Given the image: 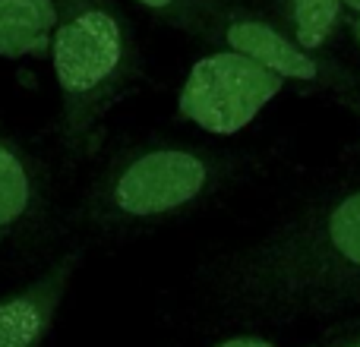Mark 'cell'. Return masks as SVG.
I'll return each mask as SVG.
<instances>
[{
    "instance_id": "4fadbf2b",
    "label": "cell",
    "mask_w": 360,
    "mask_h": 347,
    "mask_svg": "<svg viewBox=\"0 0 360 347\" xmlns=\"http://www.w3.org/2000/svg\"><path fill=\"white\" fill-rule=\"evenodd\" d=\"M345 6H348V10H354L357 13V19H360V0H342Z\"/></svg>"
},
{
    "instance_id": "52a82bcc",
    "label": "cell",
    "mask_w": 360,
    "mask_h": 347,
    "mask_svg": "<svg viewBox=\"0 0 360 347\" xmlns=\"http://www.w3.org/2000/svg\"><path fill=\"white\" fill-rule=\"evenodd\" d=\"M82 262V249H67L35 278L0 291V347H44L54 332L67 291Z\"/></svg>"
},
{
    "instance_id": "8fae6325",
    "label": "cell",
    "mask_w": 360,
    "mask_h": 347,
    "mask_svg": "<svg viewBox=\"0 0 360 347\" xmlns=\"http://www.w3.org/2000/svg\"><path fill=\"white\" fill-rule=\"evenodd\" d=\"M313 347H360V316L342 322L338 329H332L329 335Z\"/></svg>"
},
{
    "instance_id": "8992f818",
    "label": "cell",
    "mask_w": 360,
    "mask_h": 347,
    "mask_svg": "<svg viewBox=\"0 0 360 347\" xmlns=\"http://www.w3.org/2000/svg\"><path fill=\"white\" fill-rule=\"evenodd\" d=\"M54 234V180L22 139L0 126V249H35Z\"/></svg>"
},
{
    "instance_id": "5b68a950",
    "label": "cell",
    "mask_w": 360,
    "mask_h": 347,
    "mask_svg": "<svg viewBox=\"0 0 360 347\" xmlns=\"http://www.w3.org/2000/svg\"><path fill=\"white\" fill-rule=\"evenodd\" d=\"M285 89V79L237 51H212L186 73L177 114L215 136H234Z\"/></svg>"
},
{
    "instance_id": "6da1fadb",
    "label": "cell",
    "mask_w": 360,
    "mask_h": 347,
    "mask_svg": "<svg viewBox=\"0 0 360 347\" xmlns=\"http://www.w3.org/2000/svg\"><path fill=\"white\" fill-rule=\"evenodd\" d=\"M202 284L218 306L256 322L360 313V183L310 196L256 240L212 259Z\"/></svg>"
},
{
    "instance_id": "7a4b0ae2",
    "label": "cell",
    "mask_w": 360,
    "mask_h": 347,
    "mask_svg": "<svg viewBox=\"0 0 360 347\" xmlns=\"http://www.w3.org/2000/svg\"><path fill=\"white\" fill-rule=\"evenodd\" d=\"M247 152L177 136H139L114 145L92 171L73 224L101 237H136L199 215L250 174Z\"/></svg>"
},
{
    "instance_id": "ba28073f",
    "label": "cell",
    "mask_w": 360,
    "mask_h": 347,
    "mask_svg": "<svg viewBox=\"0 0 360 347\" xmlns=\"http://www.w3.org/2000/svg\"><path fill=\"white\" fill-rule=\"evenodd\" d=\"M57 29L54 0H0V57H51Z\"/></svg>"
},
{
    "instance_id": "3957f363",
    "label": "cell",
    "mask_w": 360,
    "mask_h": 347,
    "mask_svg": "<svg viewBox=\"0 0 360 347\" xmlns=\"http://www.w3.org/2000/svg\"><path fill=\"white\" fill-rule=\"evenodd\" d=\"M51 63L60 92V143L86 162L105 143L108 114L143 82V51L117 0H54Z\"/></svg>"
},
{
    "instance_id": "277c9868",
    "label": "cell",
    "mask_w": 360,
    "mask_h": 347,
    "mask_svg": "<svg viewBox=\"0 0 360 347\" xmlns=\"http://www.w3.org/2000/svg\"><path fill=\"white\" fill-rule=\"evenodd\" d=\"M199 38L262 63L278 79H285V86L294 82L316 95H326L360 120V76L354 70L332 57L300 48L291 35H285L269 19L240 10V6L221 4V0H209Z\"/></svg>"
},
{
    "instance_id": "30bf717a",
    "label": "cell",
    "mask_w": 360,
    "mask_h": 347,
    "mask_svg": "<svg viewBox=\"0 0 360 347\" xmlns=\"http://www.w3.org/2000/svg\"><path fill=\"white\" fill-rule=\"evenodd\" d=\"M133 4L143 6L146 13H152V16L162 19V22L174 25V29L199 35L209 0H133Z\"/></svg>"
},
{
    "instance_id": "9c48e42d",
    "label": "cell",
    "mask_w": 360,
    "mask_h": 347,
    "mask_svg": "<svg viewBox=\"0 0 360 347\" xmlns=\"http://www.w3.org/2000/svg\"><path fill=\"white\" fill-rule=\"evenodd\" d=\"M342 6V0H281L285 25H278V29L291 35L300 48L323 54L338 35Z\"/></svg>"
},
{
    "instance_id": "7c38bea8",
    "label": "cell",
    "mask_w": 360,
    "mask_h": 347,
    "mask_svg": "<svg viewBox=\"0 0 360 347\" xmlns=\"http://www.w3.org/2000/svg\"><path fill=\"white\" fill-rule=\"evenodd\" d=\"M215 347H275V344L262 335H231L224 341H218Z\"/></svg>"
}]
</instances>
